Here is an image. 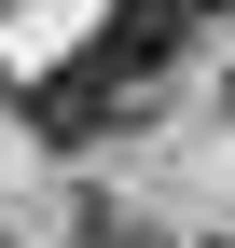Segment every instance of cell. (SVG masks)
Segmentation results:
<instances>
[{"instance_id": "cell-1", "label": "cell", "mask_w": 235, "mask_h": 248, "mask_svg": "<svg viewBox=\"0 0 235 248\" xmlns=\"http://www.w3.org/2000/svg\"><path fill=\"white\" fill-rule=\"evenodd\" d=\"M83 248H166V234H138V221H97V234H83Z\"/></svg>"}, {"instance_id": "cell-2", "label": "cell", "mask_w": 235, "mask_h": 248, "mask_svg": "<svg viewBox=\"0 0 235 248\" xmlns=\"http://www.w3.org/2000/svg\"><path fill=\"white\" fill-rule=\"evenodd\" d=\"M180 14H221V0H180Z\"/></svg>"}]
</instances>
